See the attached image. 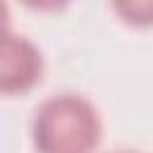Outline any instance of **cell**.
<instances>
[{
	"instance_id": "obj_1",
	"label": "cell",
	"mask_w": 153,
	"mask_h": 153,
	"mask_svg": "<svg viewBox=\"0 0 153 153\" xmlns=\"http://www.w3.org/2000/svg\"><path fill=\"white\" fill-rule=\"evenodd\" d=\"M100 131L98 108L81 93L48 96L31 120L36 153H93Z\"/></svg>"
},
{
	"instance_id": "obj_2",
	"label": "cell",
	"mask_w": 153,
	"mask_h": 153,
	"mask_svg": "<svg viewBox=\"0 0 153 153\" xmlns=\"http://www.w3.org/2000/svg\"><path fill=\"white\" fill-rule=\"evenodd\" d=\"M43 76V55L33 41L19 33L0 36V93L17 96L31 91Z\"/></svg>"
},
{
	"instance_id": "obj_3",
	"label": "cell",
	"mask_w": 153,
	"mask_h": 153,
	"mask_svg": "<svg viewBox=\"0 0 153 153\" xmlns=\"http://www.w3.org/2000/svg\"><path fill=\"white\" fill-rule=\"evenodd\" d=\"M110 5L124 24L139 29L153 26V0H110Z\"/></svg>"
},
{
	"instance_id": "obj_4",
	"label": "cell",
	"mask_w": 153,
	"mask_h": 153,
	"mask_svg": "<svg viewBox=\"0 0 153 153\" xmlns=\"http://www.w3.org/2000/svg\"><path fill=\"white\" fill-rule=\"evenodd\" d=\"M22 2L31 10H38V12H53V10L65 7L69 0H22Z\"/></svg>"
},
{
	"instance_id": "obj_5",
	"label": "cell",
	"mask_w": 153,
	"mask_h": 153,
	"mask_svg": "<svg viewBox=\"0 0 153 153\" xmlns=\"http://www.w3.org/2000/svg\"><path fill=\"white\" fill-rule=\"evenodd\" d=\"M10 31V7L7 0H0V36Z\"/></svg>"
},
{
	"instance_id": "obj_6",
	"label": "cell",
	"mask_w": 153,
	"mask_h": 153,
	"mask_svg": "<svg viewBox=\"0 0 153 153\" xmlns=\"http://www.w3.org/2000/svg\"><path fill=\"white\" fill-rule=\"evenodd\" d=\"M112 153H136V151H112Z\"/></svg>"
}]
</instances>
